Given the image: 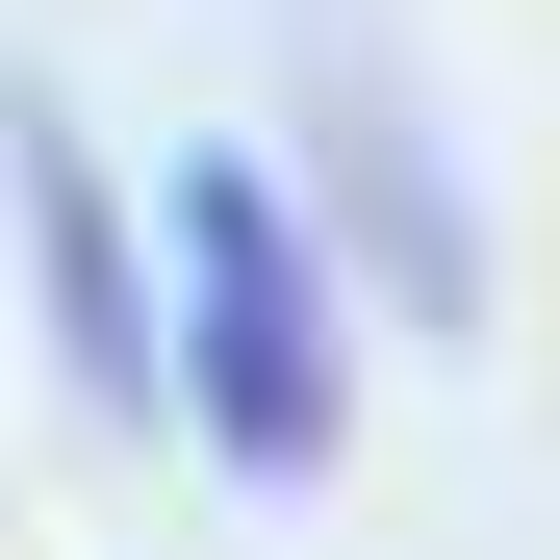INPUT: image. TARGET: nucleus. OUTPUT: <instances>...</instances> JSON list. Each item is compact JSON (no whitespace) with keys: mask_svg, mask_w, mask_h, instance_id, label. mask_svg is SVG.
Here are the masks:
<instances>
[{"mask_svg":"<svg viewBox=\"0 0 560 560\" xmlns=\"http://www.w3.org/2000/svg\"><path fill=\"white\" fill-rule=\"evenodd\" d=\"M153 433H205L230 485H331V230L280 205V153H178V306H153Z\"/></svg>","mask_w":560,"mask_h":560,"instance_id":"f257e3e1","label":"nucleus"},{"mask_svg":"<svg viewBox=\"0 0 560 560\" xmlns=\"http://www.w3.org/2000/svg\"><path fill=\"white\" fill-rule=\"evenodd\" d=\"M0 205H26V306H51V357H77V408L153 433V255H128V178L77 153L51 77H0Z\"/></svg>","mask_w":560,"mask_h":560,"instance_id":"f03ea898","label":"nucleus"},{"mask_svg":"<svg viewBox=\"0 0 560 560\" xmlns=\"http://www.w3.org/2000/svg\"><path fill=\"white\" fill-rule=\"evenodd\" d=\"M306 153H331L357 255H383V306H408V331H485V205H458V153H433V103H408L383 51L306 77Z\"/></svg>","mask_w":560,"mask_h":560,"instance_id":"7ed1b4c3","label":"nucleus"}]
</instances>
